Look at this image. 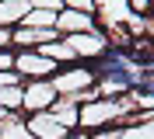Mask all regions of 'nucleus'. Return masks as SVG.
I'll list each match as a JSON object with an SVG mask.
<instances>
[{"label":"nucleus","instance_id":"nucleus-1","mask_svg":"<svg viewBox=\"0 0 154 139\" xmlns=\"http://www.w3.org/2000/svg\"><path fill=\"white\" fill-rule=\"evenodd\" d=\"M56 70L60 66L53 59H46L42 52H35V49H14V73L21 80H49Z\"/></svg>","mask_w":154,"mask_h":139},{"label":"nucleus","instance_id":"nucleus-2","mask_svg":"<svg viewBox=\"0 0 154 139\" xmlns=\"http://www.w3.org/2000/svg\"><path fill=\"white\" fill-rule=\"evenodd\" d=\"M56 101V91L49 80H25L21 83V115H35V111H49Z\"/></svg>","mask_w":154,"mask_h":139},{"label":"nucleus","instance_id":"nucleus-3","mask_svg":"<svg viewBox=\"0 0 154 139\" xmlns=\"http://www.w3.org/2000/svg\"><path fill=\"white\" fill-rule=\"evenodd\" d=\"M25 129L32 132V139H74V132H67L56 118H53V111L25 115Z\"/></svg>","mask_w":154,"mask_h":139},{"label":"nucleus","instance_id":"nucleus-4","mask_svg":"<svg viewBox=\"0 0 154 139\" xmlns=\"http://www.w3.org/2000/svg\"><path fill=\"white\" fill-rule=\"evenodd\" d=\"M81 31H102L98 14H81V10H60L56 14V35H81Z\"/></svg>","mask_w":154,"mask_h":139},{"label":"nucleus","instance_id":"nucleus-5","mask_svg":"<svg viewBox=\"0 0 154 139\" xmlns=\"http://www.w3.org/2000/svg\"><path fill=\"white\" fill-rule=\"evenodd\" d=\"M56 28H11V49H38V45H46V42H56Z\"/></svg>","mask_w":154,"mask_h":139},{"label":"nucleus","instance_id":"nucleus-6","mask_svg":"<svg viewBox=\"0 0 154 139\" xmlns=\"http://www.w3.org/2000/svg\"><path fill=\"white\" fill-rule=\"evenodd\" d=\"M28 0H0V28H18L21 21H25V14H28Z\"/></svg>","mask_w":154,"mask_h":139},{"label":"nucleus","instance_id":"nucleus-7","mask_svg":"<svg viewBox=\"0 0 154 139\" xmlns=\"http://www.w3.org/2000/svg\"><path fill=\"white\" fill-rule=\"evenodd\" d=\"M77 108H81V104L67 101V97H56L49 111H53V118H56V122H60V125H63L67 132H74V136H77Z\"/></svg>","mask_w":154,"mask_h":139},{"label":"nucleus","instance_id":"nucleus-8","mask_svg":"<svg viewBox=\"0 0 154 139\" xmlns=\"http://www.w3.org/2000/svg\"><path fill=\"white\" fill-rule=\"evenodd\" d=\"M35 52H42L46 59H53L56 66H74V63H77V56L67 49V42H63V38H56V42H46V45H38Z\"/></svg>","mask_w":154,"mask_h":139},{"label":"nucleus","instance_id":"nucleus-9","mask_svg":"<svg viewBox=\"0 0 154 139\" xmlns=\"http://www.w3.org/2000/svg\"><path fill=\"white\" fill-rule=\"evenodd\" d=\"M0 139H32V132L25 129V115H7L0 122Z\"/></svg>","mask_w":154,"mask_h":139},{"label":"nucleus","instance_id":"nucleus-10","mask_svg":"<svg viewBox=\"0 0 154 139\" xmlns=\"http://www.w3.org/2000/svg\"><path fill=\"white\" fill-rule=\"evenodd\" d=\"M0 111L4 115H21V83L18 87H0Z\"/></svg>","mask_w":154,"mask_h":139},{"label":"nucleus","instance_id":"nucleus-11","mask_svg":"<svg viewBox=\"0 0 154 139\" xmlns=\"http://www.w3.org/2000/svg\"><path fill=\"white\" fill-rule=\"evenodd\" d=\"M56 14L60 10H28L21 25L25 28H56Z\"/></svg>","mask_w":154,"mask_h":139},{"label":"nucleus","instance_id":"nucleus-12","mask_svg":"<svg viewBox=\"0 0 154 139\" xmlns=\"http://www.w3.org/2000/svg\"><path fill=\"white\" fill-rule=\"evenodd\" d=\"M63 10H81V14H98V0H60Z\"/></svg>","mask_w":154,"mask_h":139},{"label":"nucleus","instance_id":"nucleus-13","mask_svg":"<svg viewBox=\"0 0 154 139\" xmlns=\"http://www.w3.org/2000/svg\"><path fill=\"white\" fill-rule=\"evenodd\" d=\"M32 10H63V4L60 0H28Z\"/></svg>","mask_w":154,"mask_h":139},{"label":"nucleus","instance_id":"nucleus-14","mask_svg":"<svg viewBox=\"0 0 154 139\" xmlns=\"http://www.w3.org/2000/svg\"><path fill=\"white\" fill-rule=\"evenodd\" d=\"M18 83H25L14 70H0V87H18Z\"/></svg>","mask_w":154,"mask_h":139},{"label":"nucleus","instance_id":"nucleus-15","mask_svg":"<svg viewBox=\"0 0 154 139\" xmlns=\"http://www.w3.org/2000/svg\"><path fill=\"white\" fill-rule=\"evenodd\" d=\"M0 70H14V49H0Z\"/></svg>","mask_w":154,"mask_h":139},{"label":"nucleus","instance_id":"nucleus-16","mask_svg":"<svg viewBox=\"0 0 154 139\" xmlns=\"http://www.w3.org/2000/svg\"><path fill=\"white\" fill-rule=\"evenodd\" d=\"M0 49H11V31L7 28H0Z\"/></svg>","mask_w":154,"mask_h":139},{"label":"nucleus","instance_id":"nucleus-17","mask_svg":"<svg viewBox=\"0 0 154 139\" xmlns=\"http://www.w3.org/2000/svg\"><path fill=\"white\" fill-rule=\"evenodd\" d=\"M4 118H7V115H4V111H0V122H4Z\"/></svg>","mask_w":154,"mask_h":139}]
</instances>
